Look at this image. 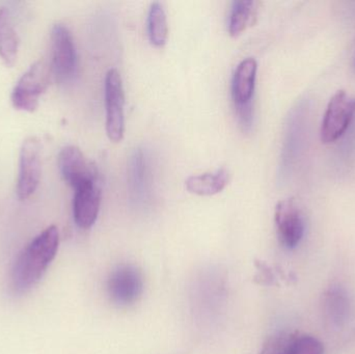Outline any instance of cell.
I'll list each match as a JSON object with an SVG mask.
<instances>
[{
	"label": "cell",
	"mask_w": 355,
	"mask_h": 354,
	"mask_svg": "<svg viewBox=\"0 0 355 354\" xmlns=\"http://www.w3.org/2000/svg\"><path fill=\"white\" fill-rule=\"evenodd\" d=\"M106 134L114 143H120L125 133V91L122 77L116 69H110L104 83Z\"/></svg>",
	"instance_id": "obj_3"
},
{
	"label": "cell",
	"mask_w": 355,
	"mask_h": 354,
	"mask_svg": "<svg viewBox=\"0 0 355 354\" xmlns=\"http://www.w3.org/2000/svg\"><path fill=\"white\" fill-rule=\"evenodd\" d=\"M294 333H283L271 337L264 346L260 354H289L290 345L293 339Z\"/></svg>",
	"instance_id": "obj_19"
},
{
	"label": "cell",
	"mask_w": 355,
	"mask_h": 354,
	"mask_svg": "<svg viewBox=\"0 0 355 354\" xmlns=\"http://www.w3.org/2000/svg\"><path fill=\"white\" fill-rule=\"evenodd\" d=\"M354 69H355V57H354Z\"/></svg>",
	"instance_id": "obj_21"
},
{
	"label": "cell",
	"mask_w": 355,
	"mask_h": 354,
	"mask_svg": "<svg viewBox=\"0 0 355 354\" xmlns=\"http://www.w3.org/2000/svg\"><path fill=\"white\" fill-rule=\"evenodd\" d=\"M60 233L55 226L40 233L22 249L10 272V288L17 294L31 290L45 274L55 258Z\"/></svg>",
	"instance_id": "obj_1"
},
{
	"label": "cell",
	"mask_w": 355,
	"mask_h": 354,
	"mask_svg": "<svg viewBox=\"0 0 355 354\" xmlns=\"http://www.w3.org/2000/svg\"><path fill=\"white\" fill-rule=\"evenodd\" d=\"M257 14H258V2L252 1V0L234 1L230 12L229 23H227L230 35L238 37L241 35L248 26L254 24Z\"/></svg>",
	"instance_id": "obj_16"
},
{
	"label": "cell",
	"mask_w": 355,
	"mask_h": 354,
	"mask_svg": "<svg viewBox=\"0 0 355 354\" xmlns=\"http://www.w3.org/2000/svg\"><path fill=\"white\" fill-rule=\"evenodd\" d=\"M259 272H260V278H262V281H261L262 284H271L272 283V274H271L270 269L266 265L261 264V268Z\"/></svg>",
	"instance_id": "obj_20"
},
{
	"label": "cell",
	"mask_w": 355,
	"mask_h": 354,
	"mask_svg": "<svg viewBox=\"0 0 355 354\" xmlns=\"http://www.w3.org/2000/svg\"><path fill=\"white\" fill-rule=\"evenodd\" d=\"M19 37L8 10H0V57L6 66H14L18 56Z\"/></svg>",
	"instance_id": "obj_15"
},
{
	"label": "cell",
	"mask_w": 355,
	"mask_h": 354,
	"mask_svg": "<svg viewBox=\"0 0 355 354\" xmlns=\"http://www.w3.org/2000/svg\"><path fill=\"white\" fill-rule=\"evenodd\" d=\"M51 71L60 81H69L77 71V53L70 30L64 24H55L51 31Z\"/></svg>",
	"instance_id": "obj_6"
},
{
	"label": "cell",
	"mask_w": 355,
	"mask_h": 354,
	"mask_svg": "<svg viewBox=\"0 0 355 354\" xmlns=\"http://www.w3.org/2000/svg\"><path fill=\"white\" fill-rule=\"evenodd\" d=\"M289 354H324V346L315 337L294 333Z\"/></svg>",
	"instance_id": "obj_18"
},
{
	"label": "cell",
	"mask_w": 355,
	"mask_h": 354,
	"mask_svg": "<svg viewBox=\"0 0 355 354\" xmlns=\"http://www.w3.org/2000/svg\"><path fill=\"white\" fill-rule=\"evenodd\" d=\"M52 71L43 60L31 64L22 75L12 93V103L21 112H33L50 82Z\"/></svg>",
	"instance_id": "obj_2"
},
{
	"label": "cell",
	"mask_w": 355,
	"mask_h": 354,
	"mask_svg": "<svg viewBox=\"0 0 355 354\" xmlns=\"http://www.w3.org/2000/svg\"><path fill=\"white\" fill-rule=\"evenodd\" d=\"M58 168L64 182L77 189L89 183L98 182L95 166L75 145L64 147L58 155Z\"/></svg>",
	"instance_id": "obj_7"
},
{
	"label": "cell",
	"mask_w": 355,
	"mask_h": 354,
	"mask_svg": "<svg viewBox=\"0 0 355 354\" xmlns=\"http://www.w3.org/2000/svg\"><path fill=\"white\" fill-rule=\"evenodd\" d=\"M148 35L155 47L166 45L168 37V18L166 10L160 2H154L148 14Z\"/></svg>",
	"instance_id": "obj_17"
},
{
	"label": "cell",
	"mask_w": 355,
	"mask_h": 354,
	"mask_svg": "<svg viewBox=\"0 0 355 354\" xmlns=\"http://www.w3.org/2000/svg\"><path fill=\"white\" fill-rule=\"evenodd\" d=\"M151 159L147 151L139 148L129 159V193L133 201L145 204L151 200L153 193V174Z\"/></svg>",
	"instance_id": "obj_10"
},
{
	"label": "cell",
	"mask_w": 355,
	"mask_h": 354,
	"mask_svg": "<svg viewBox=\"0 0 355 354\" xmlns=\"http://www.w3.org/2000/svg\"><path fill=\"white\" fill-rule=\"evenodd\" d=\"M350 310L352 305L345 289L340 285L329 287L323 297V313L329 326L343 328L349 319Z\"/></svg>",
	"instance_id": "obj_12"
},
{
	"label": "cell",
	"mask_w": 355,
	"mask_h": 354,
	"mask_svg": "<svg viewBox=\"0 0 355 354\" xmlns=\"http://www.w3.org/2000/svg\"><path fill=\"white\" fill-rule=\"evenodd\" d=\"M101 188L98 182L89 183L75 189L73 216L77 226L89 229L94 226L101 206Z\"/></svg>",
	"instance_id": "obj_11"
},
{
	"label": "cell",
	"mask_w": 355,
	"mask_h": 354,
	"mask_svg": "<svg viewBox=\"0 0 355 354\" xmlns=\"http://www.w3.org/2000/svg\"><path fill=\"white\" fill-rule=\"evenodd\" d=\"M229 170L219 168L215 172L189 177L186 180L185 187L193 195H214L223 191L229 184Z\"/></svg>",
	"instance_id": "obj_14"
},
{
	"label": "cell",
	"mask_w": 355,
	"mask_h": 354,
	"mask_svg": "<svg viewBox=\"0 0 355 354\" xmlns=\"http://www.w3.org/2000/svg\"><path fill=\"white\" fill-rule=\"evenodd\" d=\"M355 114V97L346 91H339L329 100L321 124L322 143H331L343 136Z\"/></svg>",
	"instance_id": "obj_4"
},
{
	"label": "cell",
	"mask_w": 355,
	"mask_h": 354,
	"mask_svg": "<svg viewBox=\"0 0 355 354\" xmlns=\"http://www.w3.org/2000/svg\"><path fill=\"white\" fill-rule=\"evenodd\" d=\"M275 224L279 242L288 249H293L304 238V216L293 199L283 200L275 207Z\"/></svg>",
	"instance_id": "obj_8"
},
{
	"label": "cell",
	"mask_w": 355,
	"mask_h": 354,
	"mask_svg": "<svg viewBox=\"0 0 355 354\" xmlns=\"http://www.w3.org/2000/svg\"><path fill=\"white\" fill-rule=\"evenodd\" d=\"M41 174V143L35 137H29L22 143L19 156L17 195L21 201L28 199L35 193Z\"/></svg>",
	"instance_id": "obj_5"
},
{
	"label": "cell",
	"mask_w": 355,
	"mask_h": 354,
	"mask_svg": "<svg viewBox=\"0 0 355 354\" xmlns=\"http://www.w3.org/2000/svg\"><path fill=\"white\" fill-rule=\"evenodd\" d=\"M143 290V276L135 266H119L108 278V294L118 305L128 306L135 303Z\"/></svg>",
	"instance_id": "obj_9"
},
{
	"label": "cell",
	"mask_w": 355,
	"mask_h": 354,
	"mask_svg": "<svg viewBox=\"0 0 355 354\" xmlns=\"http://www.w3.org/2000/svg\"><path fill=\"white\" fill-rule=\"evenodd\" d=\"M257 71H258V64L254 58H245L238 64L232 81V97H233L234 105L252 103Z\"/></svg>",
	"instance_id": "obj_13"
}]
</instances>
